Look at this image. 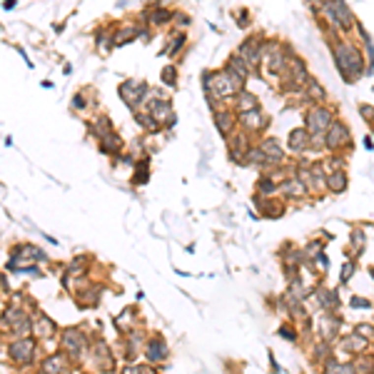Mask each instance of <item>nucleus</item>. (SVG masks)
Here are the masks:
<instances>
[{"label": "nucleus", "mask_w": 374, "mask_h": 374, "mask_svg": "<svg viewBox=\"0 0 374 374\" xmlns=\"http://www.w3.org/2000/svg\"><path fill=\"white\" fill-rule=\"evenodd\" d=\"M310 132H324L332 125V112L329 110H312L310 118H307Z\"/></svg>", "instance_id": "obj_3"}, {"label": "nucleus", "mask_w": 374, "mask_h": 374, "mask_svg": "<svg viewBox=\"0 0 374 374\" xmlns=\"http://www.w3.org/2000/svg\"><path fill=\"white\" fill-rule=\"evenodd\" d=\"M322 95H324V90H322V85H317V83H312V85H310V97H312V100H322Z\"/></svg>", "instance_id": "obj_8"}, {"label": "nucleus", "mask_w": 374, "mask_h": 374, "mask_svg": "<svg viewBox=\"0 0 374 374\" xmlns=\"http://www.w3.org/2000/svg\"><path fill=\"white\" fill-rule=\"evenodd\" d=\"M362 115H364L367 120H374V110H372L369 105H362Z\"/></svg>", "instance_id": "obj_12"}, {"label": "nucleus", "mask_w": 374, "mask_h": 374, "mask_svg": "<svg viewBox=\"0 0 374 374\" xmlns=\"http://www.w3.org/2000/svg\"><path fill=\"white\" fill-rule=\"evenodd\" d=\"M357 332H359L362 337H372V334H374V329H372L369 324H362V327H357Z\"/></svg>", "instance_id": "obj_11"}, {"label": "nucleus", "mask_w": 374, "mask_h": 374, "mask_svg": "<svg viewBox=\"0 0 374 374\" xmlns=\"http://www.w3.org/2000/svg\"><path fill=\"white\" fill-rule=\"evenodd\" d=\"M327 130H329V132H324V135H327V147H329V150H340V147L349 145V132H347L344 125L332 123Z\"/></svg>", "instance_id": "obj_2"}, {"label": "nucleus", "mask_w": 374, "mask_h": 374, "mask_svg": "<svg viewBox=\"0 0 374 374\" xmlns=\"http://www.w3.org/2000/svg\"><path fill=\"white\" fill-rule=\"evenodd\" d=\"M327 187L332 192H342L344 187H347V177H344V172H340V170H334V172H327Z\"/></svg>", "instance_id": "obj_5"}, {"label": "nucleus", "mask_w": 374, "mask_h": 374, "mask_svg": "<svg viewBox=\"0 0 374 374\" xmlns=\"http://www.w3.org/2000/svg\"><path fill=\"white\" fill-rule=\"evenodd\" d=\"M372 277H374V270H372Z\"/></svg>", "instance_id": "obj_14"}, {"label": "nucleus", "mask_w": 374, "mask_h": 374, "mask_svg": "<svg viewBox=\"0 0 374 374\" xmlns=\"http://www.w3.org/2000/svg\"><path fill=\"white\" fill-rule=\"evenodd\" d=\"M352 305H354V307H369L367 299H359V297H354V299H352Z\"/></svg>", "instance_id": "obj_13"}, {"label": "nucleus", "mask_w": 374, "mask_h": 374, "mask_svg": "<svg viewBox=\"0 0 374 374\" xmlns=\"http://www.w3.org/2000/svg\"><path fill=\"white\" fill-rule=\"evenodd\" d=\"M262 150H267V157H270V160H282V150L277 147L275 140H267L265 145H262Z\"/></svg>", "instance_id": "obj_7"}, {"label": "nucleus", "mask_w": 374, "mask_h": 374, "mask_svg": "<svg viewBox=\"0 0 374 374\" xmlns=\"http://www.w3.org/2000/svg\"><path fill=\"white\" fill-rule=\"evenodd\" d=\"M352 242H354V247L362 249V247H364V235H362V232H354V235H352Z\"/></svg>", "instance_id": "obj_10"}, {"label": "nucleus", "mask_w": 374, "mask_h": 374, "mask_svg": "<svg viewBox=\"0 0 374 374\" xmlns=\"http://www.w3.org/2000/svg\"><path fill=\"white\" fill-rule=\"evenodd\" d=\"M284 190H287L289 195H302V192H305V187H302V185H297V182H289V185H284Z\"/></svg>", "instance_id": "obj_9"}, {"label": "nucleus", "mask_w": 374, "mask_h": 374, "mask_svg": "<svg viewBox=\"0 0 374 374\" xmlns=\"http://www.w3.org/2000/svg\"><path fill=\"white\" fill-rule=\"evenodd\" d=\"M310 145V132L307 130H294L289 135V147L294 150V153H302V150H307Z\"/></svg>", "instance_id": "obj_4"}, {"label": "nucleus", "mask_w": 374, "mask_h": 374, "mask_svg": "<svg viewBox=\"0 0 374 374\" xmlns=\"http://www.w3.org/2000/svg\"><path fill=\"white\" fill-rule=\"evenodd\" d=\"M317 299L322 302V307H324V310L337 307V294H334V292H329V289H322V292L317 294Z\"/></svg>", "instance_id": "obj_6"}, {"label": "nucleus", "mask_w": 374, "mask_h": 374, "mask_svg": "<svg viewBox=\"0 0 374 374\" xmlns=\"http://www.w3.org/2000/svg\"><path fill=\"white\" fill-rule=\"evenodd\" d=\"M337 65H340L344 70V75L352 80L354 75H359V70H362V58H359V53L352 45H340L337 48Z\"/></svg>", "instance_id": "obj_1"}]
</instances>
